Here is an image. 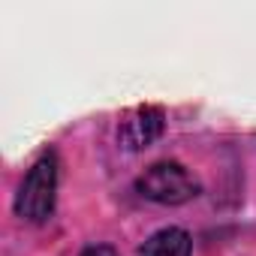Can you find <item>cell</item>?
I'll return each mask as SVG.
<instances>
[{
  "instance_id": "obj_4",
  "label": "cell",
  "mask_w": 256,
  "mask_h": 256,
  "mask_svg": "<svg viewBox=\"0 0 256 256\" xmlns=\"http://www.w3.org/2000/svg\"><path fill=\"white\" fill-rule=\"evenodd\" d=\"M139 256H190V235L178 226H166L142 244Z\"/></svg>"
},
{
  "instance_id": "obj_5",
  "label": "cell",
  "mask_w": 256,
  "mask_h": 256,
  "mask_svg": "<svg viewBox=\"0 0 256 256\" xmlns=\"http://www.w3.org/2000/svg\"><path fill=\"white\" fill-rule=\"evenodd\" d=\"M82 256H118V253H114L108 244H94V247H88Z\"/></svg>"
},
{
  "instance_id": "obj_1",
  "label": "cell",
  "mask_w": 256,
  "mask_h": 256,
  "mask_svg": "<svg viewBox=\"0 0 256 256\" xmlns=\"http://www.w3.org/2000/svg\"><path fill=\"white\" fill-rule=\"evenodd\" d=\"M58 199V157L42 154L16 193V214L28 223H46L54 214Z\"/></svg>"
},
{
  "instance_id": "obj_2",
  "label": "cell",
  "mask_w": 256,
  "mask_h": 256,
  "mask_svg": "<svg viewBox=\"0 0 256 256\" xmlns=\"http://www.w3.org/2000/svg\"><path fill=\"white\" fill-rule=\"evenodd\" d=\"M136 190L145 199L160 202V205H184L199 196V181L187 166H181L175 160H163V163L148 166L139 175Z\"/></svg>"
},
{
  "instance_id": "obj_3",
  "label": "cell",
  "mask_w": 256,
  "mask_h": 256,
  "mask_svg": "<svg viewBox=\"0 0 256 256\" xmlns=\"http://www.w3.org/2000/svg\"><path fill=\"white\" fill-rule=\"evenodd\" d=\"M160 133H163V108L160 106H139L133 112H126L118 126L120 145L130 151L148 148L151 142L160 139Z\"/></svg>"
}]
</instances>
